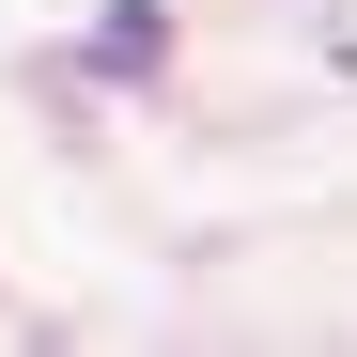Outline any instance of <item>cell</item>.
Returning <instances> with one entry per match:
<instances>
[{"instance_id": "1", "label": "cell", "mask_w": 357, "mask_h": 357, "mask_svg": "<svg viewBox=\"0 0 357 357\" xmlns=\"http://www.w3.org/2000/svg\"><path fill=\"white\" fill-rule=\"evenodd\" d=\"M155 63H171V16H155V0L93 16V78H155Z\"/></svg>"}]
</instances>
